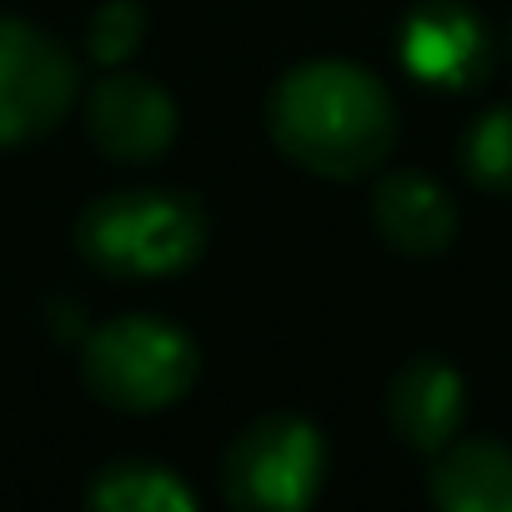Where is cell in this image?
I'll return each instance as SVG.
<instances>
[{"mask_svg":"<svg viewBox=\"0 0 512 512\" xmlns=\"http://www.w3.org/2000/svg\"><path fill=\"white\" fill-rule=\"evenodd\" d=\"M397 101L367 66L302 61L267 96L272 146L327 181H357L377 171L397 146Z\"/></svg>","mask_w":512,"mask_h":512,"instance_id":"6da1fadb","label":"cell"},{"mask_svg":"<svg viewBox=\"0 0 512 512\" xmlns=\"http://www.w3.org/2000/svg\"><path fill=\"white\" fill-rule=\"evenodd\" d=\"M76 251L101 277H181L206 251V206L181 186H121L76 221Z\"/></svg>","mask_w":512,"mask_h":512,"instance_id":"7a4b0ae2","label":"cell"},{"mask_svg":"<svg viewBox=\"0 0 512 512\" xmlns=\"http://www.w3.org/2000/svg\"><path fill=\"white\" fill-rule=\"evenodd\" d=\"M201 377V347L186 327L151 317V312H121L91 327L81 347V382L101 407L116 412H161L176 407Z\"/></svg>","mask_w":512,"mask_h":512,"instance_id":"3957f363","label":"cell"},{"mask_svg":"<svg viewBox=\"0 0 512 512\" xmlns=\"http://www.w3.org/2000/svg\"><path fill=\"white\" fill-rule=\"evenodd\" d=\"M327 482V437L297 412L246 422L221 457V497L241 512H302Z\"/></svg>","mask_w":512,"mask_h":512,"instance_id":"277c9868","label":"cell"},{"mask_svg":"<svg viewBox=\"0 0 512 512\" xmlns=\"http://www.w3.org/2000/svg\"><path fill=\"white\" fill-rule=\"evenodd\" d=\"M76 56L36 21L0 16V151L51 136L76 111Z\"/></svg>","mask_w":512,"mask_h":512,"instance_id":"5b68a950","label":"cell"},{"mask_svg":"<svg viewBox=\"0 0 512 512\" xmlns=\"http://www.w3.org/2000/svg\"><path fill=\"white\" fill-rule=\"evenodd\" d=\"M397 61L412 81L432 91H477L492 76V31L462 0H422L397 31Z\"/></svg>","mask_w":512,"mask_h":512,"instance_id":"8992f818","label":"cell"},{"mask_svg":"<svg viewBox=\"0 0 512 512\" xmlns=\"http://www.w3.org/2000/svg\"><path fill=\"white\" fill-rule=\"evenodd\" d=\"M176 126H181V116H176L171 91L141 71L111 66L86 96V131L106 161L146 166L171 151Z\"/></svg>","mask_w":512,"mask_h":512,"instance_id":"52a82bcc","label":"cell"},{"mask_svg":"<svg viewBox=\"0 0 512 512\" xmlns=\"http://www.w3.org/2000/svg\"><path fill=\"white\" fill-rule=\"evenodd\" d=\"M462 417H467V387L457 367H447L442 357H412L397 367L387 387V422L412 452L437 457L462 432Z\"/></svg>","mask_w":512,"mask_h":512,"instance_id":"ba28073f","label":"cell"},{"mask_svg":"<svg viewBox=\"0 0 512 512\" xmlns=\"http://www.w3.org/2000/svg\"><path fill=\"white\" fill-rule=\"evenodd\" d=\"M372 226L402 256H437L457 236V201L427 171H392L372 186Z\"/></svg>","mask_w":512,"mask_h":512,"instance_id":"9c48e42d","label":"cell"},{"mask_svg":"<svg viewBox=\"0 0 512 512\" xmlns=\"http://www.w3.org/2000/svg\"><path fill=\"white\" fill-rule=\"evenodd\" d=\"M427 492L447 512H512V447L492 437H452L427 472Z\"/></svg>","mask_w":512,"mask_h":512,"instance_id":"30bf717a","label":"cell"},{"mask_svg":"<svg viewBox=\"0 0 512 512\" xmlns=\"http://www.w3.org/2000/svg\"><path fill=\"white\" fill-rule=\"evenodd\" d=\"M86 507L96 512H191L196 492L166 462L121 457V462H106L86 482Z\"/></svg>","mask_w":512,"mask_h":512,"instance_id":"8fae6325","label":"cell"},{"mask_svg":"<svg viewBox=\"0 0 512 512\" xmlns=\"http://www.w3.org/2000/svg\"><path fill=\"white\" fill-rule=\"evenodd\" d=\"M462 171L472 186L492 191V196H512V101L482 111L467 131H462Z\"/></svg>","mask_w":512,"mask_h":512,"instance_id":"7c38bea8","label":"cell"},{"mask_svg":"<svg viewBox=\"0 0 512 512\" xmlns=\"http://www.w3.org/2000/svg\"><path fill=\"white\" fill-rule=\"evenodd\" d=\"M146 41V11L136 0H106V6L91 16V31H86V51L96 66H126L136 56V46Z\"/></svg>","mask_w":512,"mask_h":512,"instance_id":"4fadbf2b","label":"cell"},{"mask_svg":"<svg viewBox=\"0 0 512 512\" xmlns=\"http://www.w3.org/2000/svg\"><path fill=\"white\" fill-rule=\"evenodd\" d=\"M507 56H512V26H507Z\"/></svg>","mask_w":512,"mask_h":512,"instance_id":"5bb4252c","label":"cell"}]
</instances>
